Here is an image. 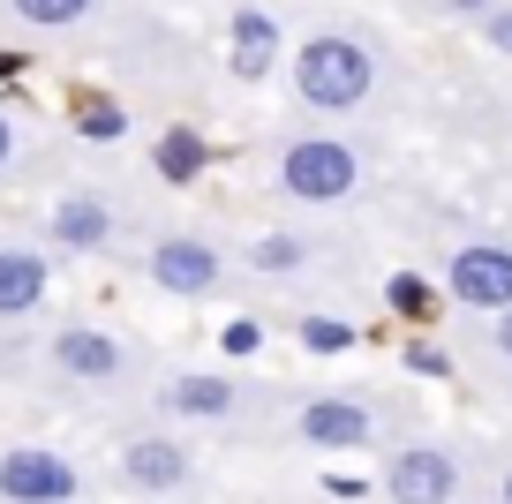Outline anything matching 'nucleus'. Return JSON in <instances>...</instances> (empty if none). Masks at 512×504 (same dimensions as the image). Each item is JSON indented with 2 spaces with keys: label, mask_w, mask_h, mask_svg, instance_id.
Returning a JSON list of instances; mask_svg holds the SVG:
<instances>
[{
  "label": "nucleus",
  "mask_w": 512,
  "mask_h": 504,
  "mask_svg": "<svg viewBox=\"0 0 512 504\" xmlns=\"http://www.w3.org/2000/svg\"><path fill=\"white\" fill-rule=\"evenodd\" d=\"M226 68L241 83H264L279 68V23L264 8H234V23H226Z\"/></svg>",
  "instance_id": "obj_6"
},
{
  "label": "nucleus",
  "mask_w": 512,
  "mask_h": 504,
  "mask_svg": "<svg viewBox=\"0 0 512 504\" xmlns=\"http://www.w3.org/2000/svg\"><path fill=\"white\" fill-rule=\"evenodd\" d=\"M256 347H264V331H256V324H226V354H256Z\"/></svg>",
  "instance_id": "obj_22"
},
{
  "label": "nucleus",
  "mask_w": 512,
  "mask_h": 504,
  "mask_svg": "<svg viewBox=\"0 0 512 504\" xmlns=\"http://www.w3.org/2000/svg\"><path fill=\"white\" fill-rule=\"evenodd\" d=\"M279 189H287L294 204H339V196L362 189V158L339 136H302V143L279 151Z\"/></svg>",
  "instance_id": "obj_2"
},
{
  "label": "nucleus",
  "mask_w": 512,
  "mask_h": 504,
  "mask_svg": "<svg viewBox=\"0 0 512 504\" xmlns=\"http://www.w3.org/2000/svg\"><path fill=\"white\" fill-rule=\"evenodd\" d=\"M8 8H16L31 31H76V23L98 8V0H8Z\"/></svg>",
  "instance_id": "obj_15"
},
{
  "label": "nucleus",
  "mask_w": 512,
  "mask_h": 504,
  "mask_svg": "<svg viewBox=\"0 0 512 504\" xmlns=\"http://www.w3.org/2000/svg\"><path fill=\"white\" fill-rule=\"evenodd\" d=\"M151 279H159L166 294H211V286H219V249L174 234V241H159V249H151Z\"/></svg>",
  "instance_id": "obj_7"
},
{
  "label": "nucleus",
  "mask_w": 512,
  "mask_h": 504,
  "mask_svg": "<svg viewBox=\"0 0 512 504\" xmlns=\"http://www.w3.org/2000/svg\"><path fill=\"white\" fill-rule=\"evenodd\" d=\"M121 482L144 489V497H166V489L189 482V452H181L174 437H136V444L121 452Z\"/></svg>",
  "instance_id": "obj_8"
},
{
  "label": "nucleus",
  "mask_w": 512,
  "mask_h": 504,
  "mask_svg": "<svg viewBox=\"0 0 512 504\" xmlns=\"http://www.w3.org/2000/svg\"><path fill=\"white\" fill-rule=\"evenodd\" d=\"M294 429H302L317 452H362V444L377 437V429H369V407H354V399H309Z\"/></svg>",
  "instance_id": "obj_9"
},
{
  "label": "nucleus",
  "mask_w": 512,
  "mask_h": 504,
  "mask_svg": "<svg viewBox=\"0 0 512 504\" xmlns=\"http://www.w3.org/2000/svg\"><path fill=\"white\" fill-rule=\"evenodd\" d=\"M159 174H166V181H196V174H204V136H196V128H166Z\"/></svg>",
  "instance_id": "obj_14"
},
{
  "label": "nucleus",
  "mask_w": 512,
  "mask_h": 504,
  "mask_svg": "<svg viewBox=\"0 0 512 504\" xmlns=\"http://www.w3.org/2000/svg\"><path fill=\"white\" fill-rule=\"evenodd\" d=\"M0 497L8 504H76L83 482L61 452L46 444H16V452H0Z\"/></svg>",
  "instance_id": "obj_3"
},
{
  "label": "nucleus",
  "mask_w": 512,
  "mask_h": 504,
  "mask_svg": "<svg viewBox=\"0 0 512 504\" xmlns=\"http://www.w3.org/2000/svg\"><path fill=\"white\" fill-rule=\"evenodd\" d=\"M384 497L392 504H452L460 497V459L445 444H407L384 467Z\"/></svg>",
  "instance_id": "obj_5"
},
{
  "label": "nucleus",
  "mask_w": 512,
  "mask_h": 504,
  "mask_svg": "<svg viewBox=\"0 0 512 504\" xmlns=\"http://www.w3.org/2000/svg\"><path fill=\"white\" fill-rule=\"evenodd\" d=\"M302 347L309 354H347L354 347V324H339V316H309V324H302Z\"/></svg>",
  "instance_id": "obj_18"
},
{
  "label": "nucleus",
  "mask_w": 512,
  "mask_h": 504,
  "mask_svg": "<svg viewBox=\"0 0 512 504\" xmlns=\"http://www.w3.org/2000/svg\"><path fill=\"white\" fill-rule=\"evenodd\" d=\"M407 369H415V377H445V347H430V339H415V347H407Z\"/></svg>",
  "instance_id": "obj_20"
},
{
  "label": "nucleus",
  "mask_w": 512,
  "mask_h": 504,
  "mask_svg": "<svg viewBox=\"0 0 512 504\" xmlns=\"http://www.w3.org/2000/svg\"><path fill=\"white\" fill-rule=\"evenodd\" d=\"M497 354H512V309H497Z\"/></svg>",
  "instance_id": "obj_23"
},
{
  "label": "nucleus",
  "mask_w": 512,
  "mask_h": 504,
  "mask_svg": "<svg viewBox=\"0 0 512 504\" xmlns=\"http://www.w3.org/2000/svg\"><path fill=\"white\" fill-rule=\"evenodd\" d=\"M377 91V61H369L362 38L347 31H317L294 46V98L317 113H354L362 98Z\"/></svg>",
  "instance_id": "obj_1"
},
{
  "label": "nucleus",
  "mask_w": 512,
  "mask_h": 504,
  "mask_svg": "<svg viewBox=\"0 0 512 504\" xmlns=\"http://www.w3.org/2000/svg\"><path fill=\"white\" fill-rule=\"evenodd\" d=\"M106 234H113V211L98 204V196H61V204H53V241H61V249H106Z\"/></svg>",
  "instance_id": "obj_13"
},
{
  "label": "nucleus",
  "mask_w": 512,
  "mask_h": 504,
  "mask_svg": "<svg viewBox=\"0 0 512 504\" xmlns=\"http://www.w3.org/2000/svg\"><path fill=\"white\" fill-rule=\"evenodd\" d=\"M53 271L38 249H0V316H31L38 301H46Z\"/></svg>",
  "instance_id": "obj_12"
},
{
  "label": "nucleus",
  "mask_w": 512,
  "mask_h": 504,
  "mask_svg": "<svg viewBox=\"0 0 512 504\" xmlns=\"http://www.w3.org/2000/svg\"><path fill=\"white\" fill-rule=\"evenodd\" d=\"M53 369H68L76 384H106V377H121V347H113L106 331L76 324V331H61V339H53Z\"/></svg>",
  "instance_id": "obj_11"
},
{
  "label": "nucleus",
  "mask_w": 512,
  "mask_h": 504,
  "mask_svg": "<svg viewBox=\"0 0 512 504\" xmlns=\"http://www.w3.org/2000/svg\"><path fill=\"white\" fill-rule=\"evenodd\" d=\"M452 16H490V0H445Z\"/></svg>",
  "instance_id": "obj_24"
},
{
  "label": "nucleus",
  "mask_w": 512,
  "mask_h": 504,
  "mask_svg": "<svg viewBox=\"0 0 512 504\" xmlns=\"http://www.w3.org/2000/svg\"><path fill=\"white\" fill-rule=\"evenodd\" d=\"M249 264L256 271H302V241H294V234H264L249 249Z\"/></svg>",
  "instance_id": "obj_19"
},
{
  "label": "nucleus",
  "mask_w": 512,
  "mask_h": 504,
  "mask_svg": "<svg viewBox=\"0 0 512 504\" xmlns=\"http://www.w3.org/2000/svg\"><path fill=\"white\" fill-rule=\"evenodd\" d=\"M159 407H166V414H181V422H226V414H234V377L189 369V377L159 384Z\"/></svg>",
  "instance_id": "obj_10"
},
{
  "label": "nucleus",
  "mask_w": 512,
  "mask_h": 504,
  "mask_svg": "<svg viewBox=\"0 0 512 504\" xmlns=\"http://www.w3.org/2000/svg\"><path fill=\"white\" fill-rule=\"evenodd\" d=\"M16 158V128H8V113H0V166Z\"/></svg>",
  "instance_id": "obj_25"
},
{
  "label": "nucleus",
  "mask_w": 512,
  "mask_h": 504,
  "mask_svg": "<svg viewBox=\"0 0 512 504\" xmlns=\"http://www.w3.org/2000/svg\"><path fill=\"white\" fill-rule=\"evenodd\" d=\"M76 136H83V143H121V136H128V113H121V106H98V98H91V106L76 113Z\"/></svg>",
  "instance_id": "obj_16"
},
{
  "label": "nucleus",
  "mask_w": 512,
  "mask_h": 504,
  "mask_svg": "<svg viewBox=\"0 0 512 504\" xmlns=\"http://www.w3.org/2000/svg\"><path fill=\"white\" fill-rule=\"evenodd\" d=\"M497 489H505V504H512V467H505V482H497Z\"/></svg>",
  "instance_id": "obj_26"
},
{
  "label": "nucleus",
  "mask_w": 512,
  "mask_h": 504,
  "mask_svg": "<svg viewBox=\"0 0 512 504\" xmlns=\"http://www.w3.org/2000/svg\"><path fill=\"white\" fill-rule=\"evenodd\" d=\"M445 286L460 309H512V249L505 241H467V249H452L445 264Z\"/></svg>",
  "instance_id": "obj_4"
},
{
  "label": "nucleus",
  "mask_w": 512,
  "mask_h": 504,
  "mask_svg": "<svg viewBox=\"0 0 512 504\" xmlns=\"http://www.w3.org/2000/svg\"><path fill=\"white\" fill-rule=\"evenodd\" d=\"M482 38H490L497 53H512V0H505V8H490V16H482Z\"/></svg>",
  "instance_id": "obj_21"
},
{
  "label": "nucleus",
  "mask_w": 512,
  "mask_h": 504,
  "mask_svg": "<svg viewBox=\"0 0 512 504\" xmlns=\"http://www.w3.org/2000/svg\"><path fill=\"white\" fill-rule=\"evenodd\" d=\"M384 301H392L400 316H430V279H415V271H392V279H384Z\"/></svg>",
  "instance_id": "obj_17"
}]
</instances>
